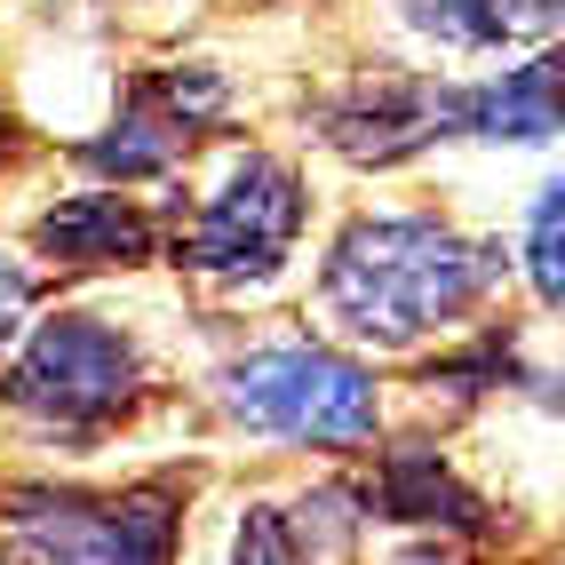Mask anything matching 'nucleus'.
Returning <instances> with one entry per match:
<instances>
[{
  "label": "nucleus",
  "mask_w": 565,
  "mask_h": 565,
  "mask_svg": "<svg viewBox=\"0 0 565 565\" xmlns=\"http://www.w3.org/2000/svg\"><path fill=\"white\" fill-rule=\"evenodd\" d=\"M502 271H510L502 247L462 239L438 215H359L334 239L319 295L343 334H359L374 351H406L423 334L455 327L462 311H478L502 287Z\"/></svg>",
  "instance_id": "f257e3e1"
},
{
  "label": "nucleus",
  "mask_w": 565,
  "mask_h": 565,
  "mask_svg": "<svg viewBox=\"0 0 565 565\" xmlns=\"http://www.w3.org/2000/svg\"><path fill=\"white\" fill-rule=\"evenodd\" d=\"M215 398L239 430L279 446H319V455H343V446H366L383 430L374 374L327 343H263L215 374Z\"/></svg>",
  "instance_id": "f03ea898"
},
{
  "label": "nucleus",
  "mask_w": 565,
  "mask_h": 565,
  "mask_svg": "<svg viewBox=\"0 0 565 565\" xmlns=\"http://www.w3.org/2000/svg\"><path fill=\"white\" fill-rule=\"evenodd\" d=\"M143 398V351L96 311H56L9 366V406L64 446H96Z\"/></svg>",
  "instance_id": "7ed1b4c3"
},
{
  "label": "nucleus",
  "mask_w": 565,
  "mask_h": 565,
  "mask_svg": "<svg viewBox=\"0 0 565 565\" xmlns=\"http://www.w3.org/2000/svg\"><path fill=\"white\" fill-rule=\"evenodd\" d=\"M175 486H128V494L17 486L9 494V542L24 565H175Z\"/></svg>",
  "instance_id": "20e7f679"
},
{
  "label": "nucleus",
  "mask_w": 565,
  "mask_h": 565,
  "mask_svg": "<svg viewBox=\"0 0 565 565\" xmlns=\"http://www.w3.org/2000/svg\"><path fill=\"white\" fill-rule=\"evenodd\" d=\"M295 232H303V175L271 152H247L192 215L175 263L215 287H263L295 255Z\"/></svg>",
  "instance_id": "39448f33"
},
{
  "label": "nucleus",
  "mask_w": 565,
  "mask_h": 565,
  "mask_svg": "<svg viewBox=\"0 0 565 565\" xmlns=\"http://www.w3.org/2000/svg\"><path fill=\"white\" fill-rule=\"evenodd\" d=\"M223 104H232V88H223V72H207V64L136 72L120 120H111L96 143H81V160H88L96 175H120V183L168 175L183 152H192V136L223 120Z\"/></svg>",
  "instance_id": "423d86ee"
},
{
  "label": "nucleus",
  "mask_w": 565,
  "mask_h": 565,
  "mask_svg": "<svg viewBox=\"0 0 565 565\" xmlns=\"http://www.w3.org/2000/svg\"><path fill=\"white\" fill-rule=\"evenodd\" d=\"M319 136L359 168H398L423 143L462 136V88L423 81V72H374L319 104Z\"/></svg>",
  "instance_id": "0eeeda50"
},
{
  "label": "nucleus",
  "mask_w": 565,
  "mask_h": 565,
  "mask_svg": "<svg viewBox=\"0 0 565 565\" xmlns=\"http://www.w3.org/2000/svg\"><path fill=\"white\" fill-rule=\"evenodd\" d=\"M32 247L49 263H64V271H111V263L136 271V263L160 255V223L128 192H72L32 223Z\"/></svg>",
  "instance_id": "6e6552de"
},
{
  "label": "nucleus",
  "mask_w": 565,
  "mask_h": 565,
  "mask_svg": "<svg viewBox=\"0 0 565 565\" xmlns=\"http://www.w3.org/2000/svg\"><path fill=\"white\" fill-rule=\"evenodd\" d=\"M374 510L398 518V525H446V534H494V518H486V502L470 494V486L455 478V462L438 455L430 438H406L383 455V470H374Z\"/></svg>",
  "instance_id": "1a4fd4ad"
},
{
  "label": "nucleus",
  "mask_w": 565,
  "mask_h": 565,
  "mask_svg": "<svg viewBox=\"0 0 565 565\" xmlns=\"http://www.w3.org/2000/svg\"><path fill=\"white\" fill-rule=\"evenodd\" d=\"M398 9L423 41L455 49V56H502L518 41H550L557 32V0H398Z\"/></svg>",
  "instance_id": "9d476101"
},
{
  "label": "nucleus",
  "mask_w": 565,
  "mask_h": 565,
  "mask_svg": "<svg viewBox=\"0 0 565 565\" xmlns=\"http://www.w3.org/2000/svg\"><path fill=\"white\" fill-rule=\"evenodd\" d=\"M462 136H486V143H550L557 136V56L534 49L525 64H510L502 81L462 88Z\"/></svg>",
  "instance_id": "9b49d317"
},
{
  "label": "nucleus",
  "mask_w": 565,
  "mask_h": 565,
  "mask_svg": "<svg viewBox=\"0 0 565 565\" xmlns=\"http://www.w3.org/2000/svg\"><path fill=\"white\" fill-rule=\"evenodd\" d=\"M232 565H319V550H311V534H303L279 502H255V510L239 518Z\"/></svg>",
  "instance_id": "f8f14e48"
},
{
  "label": "nucleus",
  "mask_w": 565,
  "mask_h": 565,
  "mask_svg": "<svg viewBox=\"0 0 565 565\" xmlns=\"http://www.w3.org/2000/svg\"><path fill=\"white\" fill-rule=\"evenodd\" d=\"M423 383H430V391H438V383H455V391H494V383H518V334H510V327H486L470 351L423 366Z\"/></svg>",
  "instance_id": "ddd939ff"
},
{
  "label": "nucleus",
  "mask_w": 565,
  "mask_h": 565,
  "mask_svg": "<svg viewBox=\"0 0 565 565\" xmlns=\"http://www.w3.org/2000/svg\"><path fill=\"white\" fill-rule=\"evenodd\" d=\"M557 223H565V183H542V200H534V223H525V271H534V295L542 303H557Z\"/></svg>",
  "instance_id": "4468645a"
},
{
  "label": "nucleus",
  "mask_w": 565,
  "mask_h": 565,
  "mask_svg": "<svg viewBox=\"0 0 565 565\" xmlns=\"http://www.w3.org/2000/svg\"><path fill=\"white\" fill-rule=\"evenodd\" d=\"M32 295H41V279H32L17 255H0V343H9V334H17V319L32 311Z\"/></svg>",
  "instance_id": "2eb2a0df"
},
{
  "label": "nucleus",
  "mask_w": 565,
  "mask_h": 565,
  "mask_svg": "<svg viewBox=\"0 0 565 565\" xmlns=\"http://www.w3.org/2000/svg\"><path fill=\"white\" fill-rule=\"evenodd\" d=\"M391 565H462V557H438V550H423V557H391Z\"/></svg>",
  "instance_id": "dca6fc26"
},
{
  "label": "nucleus",
  "mask_w": 565,
  "mask_h": 565,
  "mask_svg": "<svg viewBox=\"0 0 565 565\" xmlns=\"http://www.w3.org/2000/svg\"><path fill=\"white\" fill-rule=\"evenodd\" d=\"M9 143H17V136H9V111H0V160H9Z\"/></svg>",
  "instance_id": "f3484780"
}]
</instances>
